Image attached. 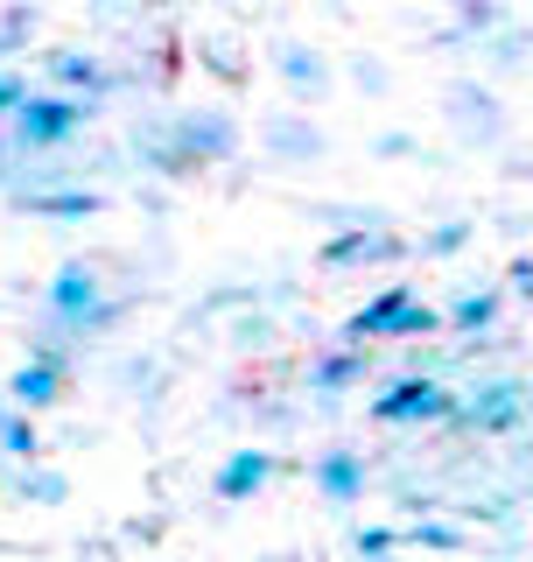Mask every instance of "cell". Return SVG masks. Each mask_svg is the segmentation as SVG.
<instances>
[{
	"label": "cell",
	"instance_id": "6da1fadb",
	"mask_svg": "<svg viewBox=\"0 0 533 562\" xmlns=\"http://www.w3.org/2000/svg\"><path fill=\"white\" fill-rule=\"evenodd\" d=\"M442 324V316L429 310V303H415V289L407 281H394L386 295H372V303L344 324V338L351 345H365V338H429V330Z\"/></svg>",
	"mask_w": 533,
	"mask_h": 562
},
{
	"label": "cell",
	"instance_id": "7a4b0ae2",
	"mask_svg": "<svg viewBox=\"0 0 533 562\" xmlns=\"http://www.w3.org/2000/svg\"><path fill=\"white\" fill-rule=\"evenodd\" d=\"M92 120V99H64V92H35L22 113H14V140L22 148H57Z\"/></svg>",
	"mask_w": 533,
	"mask_h": 562
},
{
	"label": "cell",
	"instance_id": "3957f363",
	"mask_svg": "<svg viewBox=\"0 0 533 562\" xmlns=\"http://www.w3.org/2000/svg\"><path fill=\"white\" fill-rule=\"evenodd\" d=\"M49 316H57L64 330L105 324V289H99V274L84 268V260H64L57 268V281H49Z\"/></svg>",
	"mask_w": 533,
	"mask_h": 562
},
{
	"label": "cell",
	"instance_id": "277c9868",
	"mask_svg": "<svg viewBox=\"0 0 533 562\" xmlns=\"http://www.w3.org/2000/svg\"><path fill=\"white\" fill-rule=\"evenodd\" d=\"M464 401L442 380H394L379 401H372V422H450Z\"/></svg>",
	"mask_w": 533,
	"mask_h": 562
},
{
	"label": "cell",
	"instance_id": "5b68a950",
	"mask_svg": "<svg viewBox=\"0 0 533 562\" xmlns=\"http://www.w3.org/2000/svg\"><path fill=\"white\" fill-rule=\"evenodd\" d=\"M324 268H386V260H400V233H386V225H351V233L324 239Z\"/></svg>",
	"mask_w": 533,
	"mask_h": 562
},
{
	"label": "cell",
	"instance_id": "8992f818",
	"mask_svg": "<svg viewBox=\"0 0 533 562\" xmlns=\"http://www.w3.org/2000/svg\"><path fill=\"white\" fill-rule=\"evenodd\" d=\"M233 120L225 113H204V120H183L175 127V148H169V162L175 169H190V162H211V155H233Z\"/></svg>",
	"mask_w": 533,
	"mask_h": 562
},
{
	"label": "cell",
	"instance_id": "52a82bcc",
	"mask_svg": "<svg viewBox=\"0 0 533 562\" xmlns=\"http://www.w3.org/2000/svg\"><path fill=\"white\" fill-rule=\"evenodd\" d=\"M456 422H464V429H512V422H520V386L512 380H491V386H477V394L464 401V408H456Z\"/></svg>",
	"mask_w": 533,
	"mask_h": 562
},
{
	"label": "cell",
	"instance_id": "ba28073f",
	"mask_svg": "<svg viewBox=\"0 0 533 562\" xmlns=\"http://www.w3.org/2000/svg\"><path fill=\"white\" fill-rule=\"evenodd\" d=\"M266 479H274V450H233L218 464V499H253Z\"/></svg>",
	"mask_w": 533,
	"mask_h": 562
},
{
	"label": "cell",
	"instance_id": "9c48e42d",
	"mask_svg": "<svg viewBox=\"0 0 533 562\" xmlns=\"http://www.w3.org/2000/svg\"><path fill=\"white\" fill-rule=\"evenodd\" d=\"M8 394H14V408H22V415H35V408H49V401L64 394V366H57V359H29L22 373L8 380Z\"/></svg>",
	"mask_w": 533,
	"mask_h": 562
},
{
	"label": "cell",
	"instance_id": "30bf717a",
	"mask_svg": "<svg viewBox=\"0 0 533 562\" xmlns=\"http://www.w3.org/2000/svg\"><path fill=\"white\" fill-rule=\"evenodd\" d=\"M274 70L295 85V92H324V85H330V64L316 57V49H302V43H281L274 49Z\"/></svg>",
	"mask_w": 533,
	"mask_h": 562
},
{
	"label": "cell",
	"instance_id": "8fae6325",
	"mask_svg": "<svg viewBox=\"0 0 533 562\" xmlns=\"http://www.w3.org/2000/svg\"><path fill=\"white\" fill-rule=\"evenodd\" d=\"M316 485H324L337 506H351V499H359V492H365V464H359V457H351V450H330L324 464H316Z\"/></svg>",
	"mask_w": 533,
	"mask_h": 562
},
{
	"label": "cell",
	"instance_id": "7c38bea8",
	"mask_svg": "<svg viewBox=\"0 0 533 562\" xmlns=\"http://www.w3.org/2000/svg\"><path fill=\"white\" fill-rule=\"evenodd\" d=\"M351 380H365V351L359 345H344V351H330V359L309 366V386H316V394H337V386H351Z\"/></svg>",
	"mask_w": 533,
	"mask_h": 562
},
{
	"label": "cell",
	"instance_id": "4fadbf2b",
	"mask_svg": "<svg viewBox=\"0 0 533 562\" xmlns=\"http://www.w3.org/2000/svg\"><path fill=\"white\" fill-rule=\"evenodd\" d=\"M442 105H456V120H464L470 134H491V127H499V120H491L499 105H491L485 92H477V85H450V92H442Z\"/></svg>",
	"mask_w": 533,
	"mask_h": 562
},
{
	"label": "cell",
	"instance_id": "5bb4252c",
	"mask_svg": "<svg viewBox=\"0 0 533 562\" xmlns=\"http://www.w3.org/2000/svg\"><path fill=\"white\" fill-rule=\"evenodd\" d=\"M49 70H57L64 85H78V92H105V64H92L84 49H57V57H49Z\"/></svg>",
	"mask_w": 533,
	"mask_h": 562
},
{
	"label": "cell",
	"instance_id": "9a60e30c",
	"mask_svg": "<svg viewBox=\"0 0 533 562\" xmlns=\"http://www.w3.org/2000/svg\"><path fill=\"white\" fill-rule=\"evenodd\" d=\"M491 316H499V289H477V295H456V303H450L456 330H485Z\"/></svg>",
	"mask_w": 533,
	"mask_h": 562
},
{
	"label": "cell",
	"instance_id": "2e32d148",
	"mask_svg": "<svg viewBox=\"0 0 533 562\" xmlns=\"http://www.w3.org/2000/svg\"><path fill=\"white\" fill-rule=\"evenodd\" d=\"M266 148L309 162V155H316V127H302V120H274V127H266Z\"/></svg>",
	"mask_w": 533,
	"mask_h": 562
},
{
	"label": "cell",
	"instance_id": "e0dca14e",
	"mask_svg": "<svg viewBox=\"0 0 533 562\" xmlns=\"http://www.w3.org/2000/svg\"><path fill=\"white\" fill-rule=\"evenodd\" d=\"M0 450H8V457H35V450H43L22 408H0Z\"/></svg>",
	"mask_w": 533,
	"mask_h": 562
},
{
	"label": "cell",
	"instance_id": "ac0fdd59",
	"mask_svg": "<svg viewBox=\"0 0 533 562\" xmlns=\"http://www.w3.org/2000/svg\"><path fill=\"white\" fill-rule=\"evenodd\" d=\"M35 211H49V218H92L99 198L92 190H57V198H35Z\"/></svg>",
	"mask_w": 533,
	"mask_h": 562
},
{
	"label": "cell",
	"instance_id": "d6986e66",
	"mask_svg": "<svg viewBox=\"0 0 533 562\" xmlns=\"http://www.w3.org/2000/svg\"><path fill=\"white\" fill-rule=\"evenodd\" d=\"M450 14L464 29H499L506 22V0H450Z\"/></svg>",
	"mask_w": 533,
	"mask_h": 562
},
{
	"label": "cell",
	"instance_id": "ffe728a7",
	"mask_svg": "<svg viewBox=\"0 0 533 562\" xmlns=\"http://www.w3.org/2000/svg\"><path fill=\"white\" fill-rule=\"evenodd\" d=\"M29 99H35V92H29V85H22V78H14V70H0V113H8V120H14V113H22V105H29Z\"/></svg>",
	"mask_w": 533,
	"mask_h": 562
},
{
	"label": "cell",
	"instance_id": "44dd1931",
	"mask_svg": "<svg viewBox=\"0 0 533 562\" xmlns=\"http://www.w3.org/2000/svg\"><path fill=\"white\" fill-rule=\"evenodd\" d=\"M407 541H415V549H456V527H442V520H421Z\"/></svg>",
	"mask_w": 533,
	"mask_h": 562
},
{
	"label": "cell",
	"instance_id": "7402d4cb",
	"mask_svg": "<svg viewBox=\"0 0 533 562\" xmlns=\"http://www.w3.org/2000/svg\"><path fill=\"white\" fill-rule=\"evenodd\" d=\"M394 549H400L394 527H365V535H359V555H394Z\"/></svg>",
	"mask_w": 533,
	"mask_h": 562
},
{
	"label": "cell",
	"instance_id": "603a6c76",
	"mask_svg": "<svg viewBox=\"0 0 533 562\" xmlns=\"http://www.w3.org/2000/svg\"><path fill=\"white\" fill-rule=\"evenodd\" d=\"M22 499H35V506H43V499H64V479H43V471H29V479H22Z\"/></svg>",
	"mask_w": 533,
	"mask_h": 562
},
{
	"label": "cell",
	"instance_id": "cb8c5ba5",
	"mask_svg": "<svg viewBox=\"0 0 533 562\" xmlns=\"http://www.w3.org/2000/svg\"><path fill=\"white\" fill-rule=\"evenodd\" d=\"M470 233H464V225H442V233H429V254H456V246H464Z\"/></svg>",
	"mask_w": 533,
	"mask_h": 562
},
{
	"label": "cell",
	"instance_id": "d4e9b609",
	"mask_svg": "<svg viewBox=\"0 0 533 562\" xmlns=\"http://www.w3.org/2000/svg\"><path fill=\"white\" fill-rule=\"evenodd\" d=\"M512 289H520L526 303H533V260H512Z\"/></svg>",
	"mask_w": 533,
	"mask_h": 562
},
{
	"label": "cell",
	"instance_id": "484cf974",
	"mask_svg": "<svg viewBox=\"0 0 533 562\" xmlns=\"http://www.w3.org/2000/svg\"><path fill=\"white\" fill-rule=\"evenodd\" d=\"M105 8H113V0H105Z\"/></svg>",
	"mask_w": 533,
	"mask_h": 562
},
{
	"label": "cell",
	"instance_id": "4316f807",
	"mask_svg": "<svg viewBox=\"0 0 533 562\" xmlns=\"http://www.w3.org/2000/svg\"><path fill=\"white\" fill-rule=\"evenodd\" d=\"M0 485H8V479H0Z\"/></svg>",
	"mask_w": 533,
	"mask_h": 562
}]
</instances>
